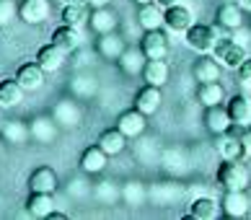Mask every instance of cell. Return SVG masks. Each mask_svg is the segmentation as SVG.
<instances>
[{
    "label": "cell",
    "instance_id": "d6986e66",
    "mask_svg": "<svg viewBox=\"0 0 251 220\" xmlns=\"http://www.w3.org/2000/svg\"><path fill=\"white\" fill-rule=\"evenodd\" d=\"M29 187L31 192H44V195H54L57 189V173H54L50 166H39L31 171L29 176Z\"/></svg>",
    "mask_w": 251,
    "mask_h": 220
},
{
    "label": "cell",
    "instance_id": "f546056e",
    "mask_svg": "<svg viewBox=\"0 0 251 220\" xmlns=\"http://www.w3.org/2000/svg\"><path fill=\"white\" fill-rule=\"evenodd\" d=\"M88 21H91V5L88 3H68V5H65L62 24L80 29V26H86Z\"/></svg>",
    "mask_w": 251,
    "mask_h": 220
},
{
    "label": "cell",
    "instance_id": "7bdbcfd3",
    "mask_svg": "<svg viewBox=\"0 0 251 220\" xmlns=\"http://www.w3.org/2000/svg\"><path fill=\"white\" fill-rule=\"evenodd\" d=\"M158 3H161L163 8H169V5H176V0H158Z\"/></svg>",
    "mask_w": 251,
    "mask_h": 220
},
{
    "label": "cell",
    "instance_id": "3957f363",
    "mask_svg": "<svg viewBox=\"0 0 251 220\" xmlns=\"http://www.w3.org/2000/svg\"><path fill=\"white\" fill-rule=\"evenodd\" d=\"M212 57H215L223 68H230V70H238L244 65V60L249 57V52L244 44H238L233 36H223V39L215 44L212 49Z\"/></svg>",
    "mask_w": 251,
    "mask_h": 220
},
{
    "label": "cell",
    "instance_id": "8fae6325",
    "mask_svg": "<svg viewBox=\"0 0 251 220\" xmlns=\"http://www.w3.org/2000/svg\"><path fill=\"white\" fill-rule=\"evenodd\" d=\"M192 24H194V18H192V11L187 5L176 3V5L166 8V26H169L174 34H187Z\"/></svg>",
    "mask_w": 251,
    "mask_h": 220
},
{
    "label": "cell",
    "instance_id": "ee69618b",
    "mask_svg": "<svg viewBox=\"0 0 251 220\" xmlns=\"http://www.w3.org/2000/svg\"><path fill=\"white\" fill-rule=\"evenodd\" d=\"M62 3L68 5V3H88V0H62Z\"/></svg>",
    "mask_w": 251,
    "mask_h": 220
},
{
    "label": "cell",
    "instance_id": "d4e9b609",
    "mask_svg": "<svg viewBox=\"0 0 251 220\" xmlns=\"http://www.w3.org/2000/svg\"><path fill=\"white\" fill-rule=\"evenodd\" d=\"M145 52L143 49H135V47H127L122 52V57L117 60V65L122 68V73H127V75H137V73H143L145 70Z\"/></svg>",
    "mask_w": 251,
    "mask_h": 220
},
{
    "label": "cell",
    "instance_id": "603a6c76",
    "mask_svg": "<svg viewBox=\"0 0 251 220\" xmlns=\"http://www.w3.org/2000/svg\"><path fill=\"white\" fill-rule=\"evenodd\" d=\"M91 29H94L99 36L101 34H109V31H114L117 29V24H119V16L111 11V8H94V13H91Z\"/></svg>",
    "mask_w": 251,
    "mask_h": 220
},
{
    "label": "cell",
    "instance_id": "9c48e42d",
    "mask_svg": "<svg viewBox=\"0 0 251 220\" xmlns=\"http://www.w3.org/2000/svg\"><path fill=\"white\" fill-rule=\"evenodd\" d=\"M215 21H218V29H226V31H236L244 26V8L238 3H223L215 13Z\"/></svg>",
    "mask_w": 251,
    "mask_h": 220
},
{
    "label": "cell",
    "instance_id": "7c38bea8",
    "mask_svg": "<svg viewBox=\"0 0 251 220\" xmlns=\"http://www.w3.org/2000/svg\"><path fill=\"white\" fill-rule=\"evenodd\" d=\"M137 24H140L145 31H153V29L166 26V11H161V3L153 0V3L140 5V11H137Z\"/></svg>",
    "mask_w": 251,
    "mask_h": 220
},
{
    "label": "cell",
    "instance_id": "d6a6232c",
    "mask_svg": "<svg viewBox=\"0 0 251 220\" xmlns=\"http://www.w3.org/2000/svg\"><path fill=\"white\" fill-rule=\"evenodd\" d=\"M197 98L202 106H215V104H223V98H226V91L218 80H212V83H200L197 88Z\"/></svg>",
    "mask_w": 251,
    "mask_h": 220
},
{
    "label": "cell",
    "instance_id": "f1b7e54d",
    "mask_svg": "<svg viewBox=\"0 0 251 220\" xmlns=\"http://www.w3.org/2000/svg\"><path fill=\"white\" fill-rule=\"evenodd\" d=\"M226 106H228V114L236 124L249 127V122H251V98H246L244 94H236Z\"/></svg>",
    "mask_w": 251,
    "mask_h": 220
},
{
    "label": "cell",
    "instance_id": "8d00e7d4",
    "mask_svg": "<svg viewBox=\"0 0 251 220\" xmlns=\"http://www.w3.org/2000/svg\"><path fill=\"white\" fill-rule=\"evenodd\" d=\"M238 83L244 88H251V57H246L244 65L238 68Z\"/></svg>",
    "mask_w": 251,
    "mask_h": 220
},
{
    "label": "cell",
    "instance_id": "836d02e7",
    "mask_svg": "<svg viewBox=\"0 0 251 220\" xmlns=\"http://www.w3.org/2000/svg\"><path fill=\"white\" fill-rule=\"evenodd\" d=\"M122 199H127L129 205H143L145 202V189L140 181H127L122 189Z\"/></svg>",
    "mask_w": 251,
    "mask_h": 220
},
{
    "label": "cell",
    "instance_id": "9a60e30c",
    "mask_svg": "<svg viewBox=\"0 0 251 220\" xmlns=\"http://www.w3.org/2000/svg\"><path fill=\"white\" fill-rule=\"evenodd\" d=\"M192 75L197 83H212V80H220V62L215 57H207V54H200L197 62L192 68Z\"/></svg>",
    "mask_w": 251,
    "mask_h": 220
},
{
    "label": "cell",
    "instance_id": "484cf974",
    "mask_svg": "<svg viewBox=\"0 0 251 220\" xmlns=\"http://www.w3.org/2000/svg\"><path fill=\"white\" fill-rule=\"evenodd\" d=\"M24 101V88L16 78H5L0 80V106L3 109H13Z\"/></svg>",
    "mask_w": 251,
    "mask_h": 220
},
{
    "label": "cell",
    "instance_id": "2e32d148",
    "mask_svg": "<svg viewBox=\"0 0 251 220\" xmlns=\"http://www.w3.org/2000/svg\"><path fill=\"white\" fill-rule=\"evenodd\" d=\"M29 127H31V137L36 143H42V145H50L54 137H57V119H54V117L42 114V117L31 119Z\"/></svg>",
    "mask_w": 251,
    "mask_h": 220
},
{
    "label": "cell",
    "instance_id": "5b68a950",
    "mask_svg": "<svg viewBox=\"0 0 251 220\" xmlns=\"http://www.w3.org/2000/svg\"><path fill=\"white\" fill-rule=\"evenodd\" d=\"M140 49L145 52L148 60H166V54H169V39H166V34L161 29L145 31L140 39Z\"/></svg>",
    "mask_w": 251,
    "mask_h": 220
},
{
    "label": "cell",
    "instance_id": "5bb4252c",
    "mask_svg": "<svg viewBox=\"0 0 251 220\" xmlns=\"http://www.w3.org/2000/svg\"><path fill=\"white\" fill-rule=\"evenodd\" d=\"M148 114H143L140 109H129V112H125L122 117L117 119V127L122 130L127 137H140L145 132V127H148Z\"/></svg>",
    "mask_w": 251,
    "mask_h": 220
},
{
    "label": "cell",
    "instance_id": "f6af8a7d",
    "mask_svg": "<svg viewBox=\"0 0 251 220\" xmlns=\"http://www.w3.org/2000/svg\"><path fill=\"white\" fill-rule=\"evenodd\" d=\"M137 5H145V3H153V0H135Z\"/></svg>",
    "mask_w": 251,
    "mask_h": 220
},
{
    "label": "cell",
    "instance_id": "4fadbf2b",
    "mask_svg": "<svg viewBox=\"0 0 251 220\" xmlns=\"http://www.w3.org/2000/svg\"><path fill=\"white\" fill-rule=\"evenodd\" d=\"M106 163H109V153L101 148L99 143L91 145V148H86V150H83V155H80L83 173H101V171L106 169Z\"/></svg>",
    "mask_w": 251,
    "mask_h": 220
},
{
    "label": "cell",
    "instance_id": "7402d4cb",
    "mask_svg": "<svg viewBox=\"0 0 251 220\" xmlns=\"http://www.w3.org/2000/svg\"><path fill=\"white\" fill-rule=\"evenodd\" d=\"M52 42L57 44L62 52H68V54H73V52L80 49V34H78L75 26H68V24H62L60 29H54Z\"/></svg>",
    "mask_w": 251,
    "mask_h": 220
},
{
    "label": "cell",
    "instance_id": "277c9868",
    "mask_svg": "<svg viewBox=\"0 0 251 220\" xmlns=\"http://www.w3.org/2000/svg\"><path fill=\"white\" fill-rule=\"evenodd\" d=\"M220 42L218 26H204V24H192L187 31V44L197 54H212L215 44Z\"/></svg>",
    "mask_w": 251,
    "mask_h": 220
},
{
    "label": "cell",
    "instance_id": "8992f818",
    "mask_svg": "<svg viewBox=\"0 0 251 220\" xmlns=\"http://www.w3.org/2000/svg\"><path fill=\"white\" fill-rule=\"evenodd\" d=\"M220 205H223V215H228V218H246L249 207H251L246 189H228Z\"/></svg>",
    "mask_w": 251,
    "mask_h": 220
},
{
    "label": "cell",
    "instance_id": "bcb514c9",
    "mask_svg": "<svg viewBox=\"0 0 251 220\" xmlns=\"http://www.w3.org/2000/svg\"><path fill=\"white\" fill-rule=\"evenodd\" d=\"M0 127H3V106H0Z\"/></svg>",
    "mask_w": 251,
    "mask_h": 220
},
{
    "label": "cell",
    "instance_id": "4dcf8cb0",
    "mask_svg": "<svg viewBox=\"0 0 251 220\" xmlns=\"http://www.w3.org/2000/svg\"><path fill=\"white\" fill-rule=\"evenodd\" d=\"M0 130H3L5 140L13 143V145H24L31 137V127L26 124V122H21V119H11V122H5Z\"/></svg>",
    "mask_w": 251,
    "mask_h": 220
},
{
    "label": "cell",
    "instance_id": "b9f144b4",
    "mask_svg": "<svg viewBox=\"0 0 251 220\" xmlns=\"http://www.w3.org/2000/svg\"><path fill=\"white\" fill-rule=\"evenodd\" d=\"M50 218H54V220H65L68 215H65V213H57V210H52V215H50Z\"/></svg>",
    "mask_w": 251,
    "mask_h": 220
},
{
    "label": "cell",
    "instance_id": "cb8c5ba5",
    "mask_svg": "<svg viewBox=\"0 0 251 220\" xmlns=\"http://www.w3.org/2000/svg\"><path fill=\"white\" fill-rule=\"evenodd\" d=\"M52 117L57 119V124H62V127H75V124H80V109H78V104L73 101V98H62V101H57Z\"/></svg>",
    "mask_w": 251,
    "mask_h": 220
},
{
    "label": "cell",
    "instance_id": "60d3db41",
    "mask_svg": "<svg viewBox=\"0 0 251 220\" xmlns=\"http://www.w3.org/2000/svg\"><path fill=\"white\" fill-rule=\"evenodd\" d=\"M236 3L244 8V13H251V0H236Z\"/></svg>",
    "mask_w": 251,
    "mask_h": 220
},
{
    "label": "cell",
    "instance_id": "6da1fadb",
    "mask_svg": "<svg viewBox=\"0 0 251 220\" xmlns=\"http://www.w3.org/2000/svg\"><path fill=\"white\" fill-rule=\"evenodd\" d=\"M218 184L223 189H249L251 184V171L241 158L236 161H223L218 166Z\"/></svg>",
    "mask_w": 251,
    "mask_h": 220
},
{
    "label": "cell",
    "instance_id": "52a82bcc",
    "mask_svg": "<svg viewBox=\"0 0 251 220\" xmlns=\"http://www.w3.org/2000/svg\"><path fill=\"white\" fill-rule=\"evenodd\" d=\"M50 11H52L50 0H24V3L18 5V16H21L26 24H31V26L47 21Z\"/></svg>",
    "mask_w": 251,
    "mask_h": 220
},
{
    "label": "cell",
    "instance_id": "1f68e13d",
    "mask_svg": "<svg viewBox=\"0 0 251 220\" xmlns=\"http://www.w3.org/2000/svg\"><path fill=\"white\" fill-rule=\"evenodd\" d=\"M26 213H29L31 218H50L52 215V195L31 192L29 202H26Z\"/></svg>",
    "mask_w": 251,
    "mask_h": 220
},
{
    "label": "cell",
    "instance_id": "74e56055",
    "mask_svg": "<svg viewBox=\"0 0 251 220\" xmlns=\"http://www.w3.org/2000/svg\"><path fill=\"white\" fill-rule=\"evenodd\" d=\"M230 36H233L238 44H244V47H249V44H251V29H246V26H241V29L230 31Z\"/></svg>",
    "mask_w": 251,
    "mask_h": 220
},
{
    "label": "cell",
    "instance_id": "ab89813d",
    "mask_svg": "<svg viewBox=\"0 0 251 220\" xmlns=\"http://www.w3.org/2000/svg\"><path fill=\"white\" fill-rule=\"evenodd\" d=\"M109 3H111V0H88L91 8H106Z\"/></svg>",
    "mask_w": 251,
    "mask_h": 220
},
{
    "label": "cell",
    "instance_id": "f35d334b",
    "mask_svg": "<svg viewBox=\"0 0 251 220\" xmlns=\"http://www.w3.org/2000/svg\"><path fill=\"white\" fill-rule=\"evenodd\" d=\"M241 140H244V150H246V155L251 158V127H246V130H244V137H241Z\"/></svg>",
    "mask_w": 251,
    "mask_h": 220
},
{
    "label": "cell",
    "instance_id": "4316f807",
    "mask_svg": "<svg viewBox=\"0 0 251 220\" xmlns=\"http://www.w3.org/2000/svg\"><path fill=\"white\" fill-rule=\"evenodd\" d=\"M169 62L166 60H148L145 62V70H143V78H145V83H151V86H166L169 83Z\"/></svg>",
    "mask_w": 251,
    "mask_h": 220
},
{
    "label": "cell",
    "instance_id": "ac0fdd59",
    "mask_svg": "<svg viewBox=\"0 0 251 220\" xmlns=\"http://www.w3.org/2000/svg\"><path fill=\"white\" fill-rule=\"evenodd\" d=\"M96 49H99V54H101L104 60H119V57H122V52L127 49L125 36H119L117 31L101 34V39H99V44H96Z\"/></svg>",
    "mask_w": 251,
    "mask_h": 220
},
{
    "label": "cell",
    "instance_id": "d590c367",
    "mask_svg": "<svg viewBox=\"0 0 251 220\" xmlns=\"http://www.w3.org/2000/svg\"><path fill=\"white\" fill-rule=\"evenodd\" d=\"M16 13H18V8L13 0H0V26H8L16 18Z\"/></svg>",
    "mask_w": 251,
    "mask_h": 220
},
{
    "label": "cell",
    "instance_id": "44dd1931",
    "mask_svg": "<svg viewBox=\"0 0 251 220\" xmlns=\"http://www.w3.org/2000/svg\"><path fill=\"white\" fill-rule=\"evenodd\" d=\"M161 101H163L161 88L145 83V88H140V91H137V96H135V109H140L143 114H155L158 106H161Z\"/></svg>",
    "mask_w": 251,
    "mask_h": 220
},
{
    "label": "cell",
    "instance_id": "ffe728a7",
    "mask_svg": "<svg viewBox=\"0 0 251 220\" xmlns=\"http://www.w3.org/2000/svg\"><path fill=\"white\" fill-rule=\"evenodd\" d=\"M223 215V205L215 202L212 197H197L189 205V218L194 220H218Z\"/></svg>",
    "mask_w": 251,
    "mask_h": 220
},
{
    "label": "cell",
    "instance_id": "7a4b0ae2",
    "mask_svg": "<svg viewBox=\"0 0 251 220\" xmlns=\"http://www.w3.org/2000/svg\"><path fill=\"white\" fill-rule=\"evenodd\" d=\"M244 130L246 127L244 124H230V130L228 132H220L215 135V150L220 153V158L223 161H236V158H244L246 150H244Z\"/></svg>",
    "mask_w": 251,
    "mask_h": 220
},
{
    "label": "cell",
    "instance_id": "83f0119b",
    "mask_svg": "<svg viewBox=\"0 0 251 220\" xmlns=\"http://www.w3.org/2000/svg\"><path fill=\"white\" fill-rule=\"evenodd\" d=\"M127 140H129V137L119 130V127H111V130H104V132L99 135V145H101V148H104L109 155H119V153H122L125 145H127Z\"/></svg>",
    "mask_w": 251,
    "mask_h": 220
},
{
    "label": "cell",
    "instance_id": "e575fe53",
    "mask_svg": "<svg viewBox=\"0 0 251 220\" xmlns=\"http://www.w3.org/2000/svg\"><path fill=\"white\" fill-rule=\"evenodd\" d=\"M96 197L104 199V202H114V199L122 197V189H117L114 181H101V184L96 187Z\"/></svg>",
    "mask_w": 251,
    "mask_h": 220
},
{
    "label": "cell",
    "instance_id": "ba28073f",
    "mask_svg": "<svg viewBox=\"0 0 251 220\" xmlns=\"http://www.w3.org/2000/svg\"><path fill=\"white\" fill-rule=\"evenodd\" d=\"M233 119L228 114V106L215 104V106H204V127L212 132V135H220V132H228Z\"/></svg>",
    "mask_w": 251,
    "mask_h": 220
},
{
    "label": "cell",
    "instance_id": "30bf717a",
    "mask_svg": "<svg viewBox=\"0 0 251 220\" xmlns=\"http://www.w3.org/2000/svg\"><path fill=\"white\" fill-rule=\"evenodd\" d=\"M16 80L21 83L24 91H39L44 86V68L39 65V62H26V65L18 68L16 73Z\"/></svg>",
    "mask_w": 251,
    "mask_h": 220
},
{
    "label": "cell",
    "instance_id": "e0dca14e",
    "mask_svg": "<svg viewBox=\"0 0 251 220\" xmlns=\"http://www.w3.org/2000/svg\"><path fill=\"white\" fill-rule=\"evenodd\" d=\"M65 57H68V52H62L57 44H44V47L36 52V62L44 68V73H57L62 65H65Z\"/></svg>",
    "mask_w": 251,
    "mask_h": 220
}]
</instances>
